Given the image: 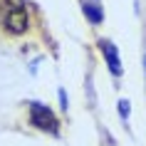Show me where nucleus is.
<instances>
[{"mask_svg":"<svg viewBox=\"0 0 146 146\" xmlns=\"http://www.w3.org/2000/svg\"><path fill=\"white\" fill-rule=\"evenodd\" d=\"M82 5H84L87 20H89L92 25H99L102 17H104V13H102V8H99V3H97V0H82Z\"/></svg>","mask_w":146,"mask_h":146,"instance_id":"nucleus-4","label":"nucleus"},{"mask_svg":"<svg viewBox=\"0 0 146 146\" xmlns=\"http://www.w3.org/2000/svg\"><path fill=\"white\" fill-rule=\"evenodd\" d=\"M3 25H5V30L13 32V35H23V32L30 27V20H27V13H25V10H8L5 17H3Z\"/></svg>","mask_w":146,"mask_h":146,"instance_id":"nucleus-2","label":"nucleus"},{"mask_svg":"<svg viewBox=\"0 0 146 146\" xmlns=\"http://www.w3.org/2000/svg\"><path fill=\"white\" fill-rule=\"evenodd\" d=\"M3 5H13L8 10H25V0H3Z\"/></svg>","mask_w":146,"mask_h":146,"instance_id":"nucleus-5","label":"nucleus"},{"mask_svg":"<svg viewBox=\"0 0 146 146\" xmlns=\"http://www.w3.org/2000/svg\"><path fill=\"white\" fill-rule=\"evenodd\" d=\"M102 52H104V60L109 62V69L114 72V74H121V62H119V54H116V47L109 42V40H102L99 42Z\"/></svg>","mask_w":146,"mask_h":146,"instance_id":"nucleus-3","label":"nucleus"},{"mask_svg":"<svg viewBox=\"0 0 146 146\" xmlns=\"http://www.w3.org/2000/svg\"><path fill=\"white\" fill-rule=\"evenodd\" d=\"M30 119H32V126H37L40 131H57V119L45 104H32Z\"/></svg>","mask_w":146,"mask_h":146,"instance_id":"nucleus-1","label":"nucleus"},{"mask_svg":"<svg viewBox=\"0 0 146 146\" xmlns=\"http://www.w3.org/2000/svg\"><path fill=\"white\" fill-rule=\"evenodd\" d=\"M119 111H121V119H126V114H129V102H119Z\"/></svg>","mask_w":146,"mask_h":146,"instance_id":"nucleus-6","label":"nucleus"}]
</instances>
